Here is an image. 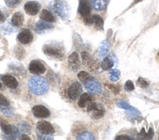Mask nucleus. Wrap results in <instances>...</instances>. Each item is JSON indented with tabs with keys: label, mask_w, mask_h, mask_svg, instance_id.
I'll return each mask as SVG.
<instances>
[{
	"label": "nucleus",
	"mask_w": 159,
	"mask_h": 140,
	"mask_svg": "<svg viewBox=\"0 0 159 140\" xmlns=\"http://www.w3.org/2000/svg\"><path fill=\"white\" fill-rule=\"evenodd\" d=\"M29 90L35 95H43L49 90V84L43 77L32 76L29 81Z\"/></svg>",
	"instance_id": "obj_1"
},
{
	"label": "nucleus",
	"mask_w": 159,
	"mask_h": 140,
	"mask_svg": "<svg viewBox=\"0 0 159 140\" xmlns=\"http://www.w3.org/2000/svg\"><path fill=\"white\" fill-rule=\"evenodd\" d=\"M50 9L53 13L59 16L61 20H67L70 16V8L64 0H54L49 4Z\"/></svg>",
	"instance_id": "obj_2"
},
{
	"label": "nucleus",
	"mask_w": 159,
	"mask_h": 140,
	"mask_svg": "<svg viewBox=\"0 0 159 140\" xmlns=\"http://www.w3.org/2000/svg\"><path fill=\"white\" fill-rule=\"evenodd\" d=\"M43 52L48 57L54 59H63L65 55L64 47L57 43V42H52L50 44L45 45L43 47Z\"/></svg>",
	"instance_id": "obj_3"
},
{
	"label": "nucleus",
	"mask_w": 159,
	"mask_h": 140,
	"mask_svg": "<svg viewBox=\"0 0 159 140\" xmlns=\"http://www.w3.org/2000/svg\"><path fill=\"white\" fill-rule=\"evenodd\" d=\"M86 108H87L88 113L93 119H101L102 117H103L106 112L105 107H103L102 104L94 102V101L92 103H90Z\"/></svg>",
	"instance_id": "obj_4"
},
{
	"label": "nucleus",
	"mask_w": 159,
	"mask_h": 140,
	"mask_svg": "<svg viewBox=\"0 0 159 140\" xmlns=\"http://www.w3.org/2000/svg\"><path fill=\"white\" fill-rule=\"evenodd\" d=\"M83 84H84L85 89L90 94H101V92H102V86H101L100 82L92 76L90 77L89 79H87Z\"/></svg>",
	"instance_id": "obj_5"
},
{
	"label": "nucleus",
	"mask_w": 159,
	"mask_h": 140,
	"mask_svg": "<svg viewBox=\"0 0 159 140\" xmlns=\"http://www.w3.org/2000/svg\"><path fill=\"white\" fill-rule=\"evenodd\" d=\"M0 127H1L2 131L4 132V133L8 134L10 137H12V138H19L20 137V135H19L20 131L15 127H12V125H9L8 123L0 120Z\"/></svg>",
	"instance_id": "obj_6"
},
{
	"label": "nucleus",
	"mask_w": 159,
	"mask_h": 140,
	"mask_svg": "<svg viewBox=\"0 0 159 140\" xmlns=\"http://www.w3.org/2000/svg\"><path fill=\"white\" fill-rule=\"evenodd\" d=\"M81 94H82V86H81V84L78 82H74L70 87L68 92H67L68 97L72 100L77 99L78 97L81 95Z\"/></svg>",
	"instance_id": "obj_7"
},
{
	"label": "nucleus",
	"mask_w": 159,
	"mask_h": 140,
	"mask_svg": "<svg viewBox=\"0 0 159 140\" xmlns=\"http://www.w3.org/2000/svg\"><path fill=\"white\" fill-rule=\"evenodd\" d=\"M29 70H30V72L32 73V74L40 75V74H43L46 71V67L44 66V64L41 61L32 60L30 63Z\"/></svg>",
	"instance_id": "obj_8"
},
{
	"label": "nucleus",
	"mask_w": 159,
	"mask_h": 140,
	"mask_svg": "<svg viewBox=\"0 0 159 140\" xmlns=\"http://www.w3.org/2000/svg\"><path fill=\"white\" fill-rule=\"evenodd\" d=\"M18 40H19L20 43H22L24 45L30 44L33 40V35L30 29L25 28V29L20 30V33L18 34Z\"/></svg>",
	"instance_id": "obj_9"
},
{
	"label": "nucleus",
	"mask_w": 159,
	"mask_h": 140,
	"mask_svg": "<svg viewBox=\"0 0 159 140\" xmlns=\"http://www.w3.org/2000/svg\"><path fill=\"white\" fill-rule=\"evenodd\" d=\"M82 60H83V63H84L89 69L97 70L99 68V64L97 63V61L87 52L82 53Z\"/></svg>",
	"instance_id": "obj_10"
},
{
	"label": "nucleus",
	"mask_w": 159,
	"mask_h": 140,
	"mask_svg": "<svg viewBox=\"0 0 159 140\" xmlns=\"http://www.w3.org/2000/svg\"><path fill=\"white\" fill-rule=\"evenodd\" d=\"M37 129L40 133L43 134H53L55 132V129L53 128V125L45 121H41L37 123Z\"/></svg>",
	"instance_id": "obj_11"
},
{
	"label": "nucleus",
	"mask_w": 159,
	"mask_h": 140,
	"mask_svg": "<svg viewBox=\"0 0 159 140\" xmlns=\"http://www.w3.org/2000/svg\"><path fill=\"white\" fill-rule=\"evenodd\" d=\"M32 113L34 117L40 118V119H44L50 116V111L48 110L43 105H36L32 108Z\"/></svg>",
	"instance_id": "obj_12"
},
{
	"label": "nucleus",
	"mask_w": 159,
	"mask_h": 140,
	"mask_svg": "<svg viewBox=\"0 0 159 140\" xmlns=\"http://www.w3.org/2000/svg\"><path fill=\"white\" fill-rule=\"evenodd\" d=\"M25 11L30 16H35L40 10V4L36 1H29L25 4Z\"/></svg>",
	"instance_id": "obj_13"
},
{
	"label": "nucleus",
	"mask_w": 159,
	"mask_h": 140,
	"mask_svg": "<svg viewBox=\"0 0 159 140\" xmlns=\"http://www.w3.org/2000/svg\"><path fill=\"white\" fill-rule=\"evenodd\" d=\"M81 65V62H80V59H79V55L77 53H72L70 57H68V66L71 70L73 71H76L78 70V68Z\"/></svg>",
	"instance_id": "obj_14"
},
{
	"label": "nucleus",
	"mask_w": 159,
	"mask_h": 140,
	"mask_svg": "<svg viewBox=\"0 0 159 140\" xmlns=\"http://www.w3.org/2000/svg\"><path fill=\"white\" fill-rule=\"evenodd\" d=\"M78 12L83 17L90 15V13H91V3H90L89 0H80Z\"/></svg>",
	"instance_id": "obj_15"
},
{
	"label": "nucleus",
	"mask_w": 159,
	"mask_h": 140,
	"mask_svg": "<svg viewBox=\"0 0 159 140\" xmlns=\"http://www.w3.org/2000/svg\"><path fill=\"white\" fill-rule=\"evenodd\" d=\"M1 80H2L4 85L6 87L10 88V89H16L19 86V83L16 80V78H15V77L11 76V75H4V76H2Z\"/></svg>",
	"instance_id": "obj_16"
},
{
	"label": "nucleus",
	"mask_w": 159,
	"mask_h": 140,
	"mask_svg": "<svg viewBox=\"0 0 159 140\" xmlns=\"http://www.w3.org/2000/svg\"><path fill=\"white\" fill-rule=\"evenodd\" d=\"M53 28V24L51 23L45 22V20H39L38 23H36L35 26H34V29L37 33H42L46 30H49Z\"/></svg>",
	"instance_id": "obj_17"
},
{
	"label": "nucleus",
	"mask_w": 159,
	"mask_h": 140,
	"mask_svg": "<svg viewBox=\"0 0 159 140\" xmlns=\"http://www.w3.org/2000/svg\"><path fill=\"white\" fill-rule=\"evenodd\" d=\"M94 101L93 97L91 96L90 94H81L80 95V98H79V101H78V105L79 107L81 108H86L90 103H92Z\"/></svg>",
	"instance_id": "obj_18"
},
{
	"label": "nucleus",
	"mask_w": 159,
	"mask_h": 140,
	"mask_svg": "<svg viewBox=\"0 0 159 140\" xmlns=\"http://www.w3.org/2000/svg\"><path fill=\"white\" fill-rule=\"evenodd\" d=\"M109 49H110V44H109V42L105 40V41H102L100 47H99V50H98V55H99V58H105L107 57V55L108 54L109 52Z\"/></svg>",
	"instance_id": "obj_19"
},
{
	"label": "nucleus",
	"mask_w": 159,
	"mask_h": 140,
	"mask_svg": "<svg viewBox=\"0 0 159 140\" xmlns=\"http://www.w3.org/2000/svg\"><path fill=\"white\" fill-rule=\"evenodd\" d=\"M24 20H25V18H24V15L20 12H17L13 15L12 17V20H11V24L15 27H20L24 24Z\"/></svg>",
	"instance_id": "obj_20"
},
{
	"label": "nucleus",
	"mask_w": 159,
	"mask_h": 140,
	"mask_svg": "<svg viewBox=\"0 0 159 140\" xmlns=\"http://www.w3.org/2000/svg\"><path fill=\"white\" fill-rule=\"evenodd\" d=\"M93 8L98 11H103L108 4V0H90Z\"/></svg>",
	"instance_id": "obj_21"
},
{
	"label": "nucleus",
	"mask_w": 159,
	"mask_h": 140,
	"mask_svg": "<svg viewBox=\"0 0 159 140\" xmlns=\"http://www.w3.org/2000/svg\"><path fill=\"white\" fill-rule=\"evenodd\" d=\"M40 19L42 20H45V22H48V23H54L56 19H55L54 15L48 10H42L40 14Z\"/></svg>",
	"instance_id": "obj_22"
},
{
	"label": "nucleus",
	"mask_w": 159,
	"mask_h": 140,
	"mask_svg": "<svg viewBox=\"0 0 159 140\" xmlns=\"http://www.w3.org/2000/svg\"><path fill=\"white\" fill-rule=\"evenodd\" d=\"M117 105H118V106H119L120 108L127 110L128 112H139V111H138L135 107L131 106V105H129L127 102L123 101V100H119L118 102H117Z\"/></svg>",
	"instance_id": "obj_23"
},
{
	"label": "nucleus",
	"mask_w": 159,
	"mask_h": 140,
	"mask_svg": "<svg viewBox=\"0 0 159 140\" xmlns=\"http://www.w3.org/2000/svg\"><path fill=\"white\" fill-rule=\"evenodd\" d=\"M112 66H113V61L111 59H110L109 57H107V58L103 59V60L102 62V68L103 70H108Z\"/></svg>",
	"instance_id": "obj_24"
},
{
	"label": "nucleus",
	"mask_w": 159,
	"mask_h": 140,
	"mask_svg": "<svg viewBox=\"0 0 159 140\" xmlns=\"http://www.w3.org/2000/svg\"><path fill=\"white\" fill-rule=\"evenodd\" d=\"M93 24L96 25V27L98 29H102L103 28V20L98 15H94L93 16Z\"/></svg>",
	"instance_id": "obj_25"
},
{
	"label": "nucleus",
	"mask_w": 159,
	"mask_h": 140,
	"mask_svg": "<svg viewBox=\"0 0 159 140\" xmlns=\"http://www.w3.org/2000/svg\"><path fill=\"white\" fill-rule=\"evenodd\" d=\"M120 77V71L118 69H112L109 72V78L112 82H116Z\"/></svg>",
	"instance_id": "obj_26"
},
{
	"label": "nucleus",
	"mask_w": 159,
	"mask_h": 140,
	"mask_svg": "<svg viewBox=\"0 0 159 140\" xmlns=\"http://www.w3.org/2000/svg\"><path fill=\"white\" fill-rule=\"evenodd\" d=\"M77 139H95V136L90 131H83L76 137Z\"/></svg>",
	"instance_id": "obj_27"
},
{
	"label": "nucleus",
	"mask_w": 159,
	"mask_h": 140,
	"mask_svg": "<svg viewBox=\"0 0 159 140\" xmlns=\"http://www.w3.org/2000/svg\"><path fill=\"white\" fill-rule=\"evenodd\" d=\"M19 128H20V131H22L23 133H27V132H30V127L26 123L19 124Z\"/></svg>",
	"instance_id": "obj_28"
},
{
	"label": "nucleus",
	"mask_w": 159,
	"mask_h": 140,
	"mask_svg": "<svg viewBox=\"0 0 159 140\" xmlns=\"http://www.w3.org/2000/svg\"><path fill=\"white\" fill-rule=\"evenodd\" d=\"M4 1L8 7H10V8H14V7L18 6L22 0H4Z\"/></svg>",
	"instance_id": "obj_29"
},
{
	"label": "nucleus",
	"mask_w": 159,
	"mask_h": 140,
	"mask_svg": "<svg viewBox=\"0 0 159 140\" xmlns=\"http://www.w3.org/2000/svg\"><path fill=\"white\" fill-rule=\"evenodd\" d=\"M90 77H91V75H90V74H89L88 72H86V71H81V72L78 73V78H79V80L82 81L83 83H84L87 79H89Z\"/></svg>",
	"instance_id": "obj_30"
},
{
	"label": "nucleus",
	"mask_w": 159,
	"mask_h": 140,
	"mask_svg": "<svg viewBox=\"0 0 159 140\" xmlns=\"http://www.w3.org/2000/svg\"><path fill=\"white\" fill-rule=\"evenodd\" d=\"M7 16H8L7 11L2 8H0V24H3L5 22V20L7 19Z\"/></svg>",
	"instance_id": "obj_31"
},
{
	"label": "nucleus",
	"mask_w": 159,
	"mask_h": 140,
	"mask_svg": "<svg viewBox=\"0 0 159 140\" xmlns=\"http://www.w3.org/2000/svg\"><path fill=\"white\" fill-rule=\"evenodd\" d=\"M9 105H10L9 100L3 94H0V106H9Z\"/></svg>",
	"instance_id": "obj_32"
},
{
	"label": "nucleus",
	"mask_w": 159,
	"mask_h": 140,
	"mask_svg": "<svg viewBox=\"0 0 159 140\" xmlns=\"http://www.w3.org/2000/svg\"><path fill=\"white\" fill-rule=\"evenodd\" d=\"M137 83H138V85H139L140 87H142V88H147L148 86V82L144 80L143 78H142V77H140V78L138 79Z\"/></svg>",
	"instance_id": "obj_33"
},
{
	"label": "nucleus",
	"mask_w": 159,
	"mask_h": 140,
	"mask_svg": "<svg viewBox=\"0 0 159 140\" xmlns=\"http://www.w3.org/2000/svg\"><path fill=\"white\" fill-rule=\"evenodd\" d=\"M135 87H134V84L132 81H127L125 83V90H127V92H132V90H134Z\"/></svg>",
	"instance_id": "obj_34"
},
{
	"label": "nucleus",
	"mask_w": 159,
	"mask_h": 140,
	"mask_svg": "<svg viewBox=\"0 0 159 140\" xmlns=\"http://www.w3.org/2000/svg\"><path fill=\"white\" fill-rule=\"evenodd\" d=\"M107 87V89L108 90H110L111 92L113 93V94H118L119 92H120V89H119V87L118 86H115V85H106Z\"/></svg>",
	"instance_id": "obj_35"
},
{
	"label": "nucleus",
	"mask_w": 159,
	"mask_h": 140,
	"mask_svg": "<svg viewBox=\"0 0 159 140\" xmlns=\"http://www.w3.org/2000/svg\"><path fill=\"white\" fill-rule=\"evenodd\" d=\"M0 109H1V111H2V113H3V114H5V115H7V116L12 115V111H11V109L9 108V106H0Z\"/></svg>",
	"instance_id": "obj_36"
},
{
	"label": "nucleus",
	"mask_w": 159,
	"mask_h": 140,
	"mask_svg": "<svg viewBox=\"0 0 159 140\" xmlns=\"http://www.w3.org/2000/svg\"><path fill=\"white\" fill-rule=\"evenodd\" d=\"M84 18V22L87 24H93V16H90V15H88V16H85V17H83Z\"/></svg>",
	"instance_id": "obj_37"
},
{
	"label": "nucleus",
	"mask_w": 159,
	"mask_h": 140,
	"mask_svg": "<svg viewBox=\"0 0 159 140\" xmlns=\"http://www.w3.org/2000/svg\"><path fill=\"white\" fill-rule=\"evenodd\" d=\"M38 138H40V139H53L51 134H43V133H40V132H38Z\"/></svg>",
	"instance_id": "obj_38"
},
{
	"label": "nucleus",
	"mask_w": 159,
	"mask_h": 140,
	"mask_svg": "<svg viewBox=\"0 0 159 140\" xmlns=\"http://www.w3.org/2000/svg\"><path fill=\"white\" fill-rule=\"evenodd\" d=\"M117 138H130V136H127V135H119V136H117Z\"/></svg>",
	"instance_id": "obj_39"
},
{
	"label": "nucleus",
	"mask_w": 159,
	"mask_h": 140,
	"mask_svg": "<svg viewBox=\"0 0 159 140\" xmlns=\"http://www.w3.org/2000/svg\"><path fill=\"white\" fill-rule=\"evenodd\" d=\"M141 1H143V0H135V3H137V2H141Z\"/></svg>",
	"instance_id": "obj_40"
},
{
	"label": "nucleus",
	"mask_w": 159,
	"mask_h": 140,
	"mask_svg": "<svg viewBox=\"0 0 159 140\" xmlns=\"http://www.w3.org/2000/svg\"><path fill=\"white\" fill-rule=\"evenodd\" d=\"M2 88V85H1V83H0V89H1Z\"/></svg>",
	"instance_id": "obj_41"
},
{
	"label": "nucleus",
	"mask_w": 159,
	"mask_h": 140,
	"mask_svg": "<svg viewBox=\"0 0 159 140\" xmlns=\"http://www.w3.org/2000/svg\"><path fill=\"white\" fill-rule=\"evenodd\" d=\"M158 58H159V53H158Z\"/></svg>",
	"instance_id": "obj_42"
}]
</instances>
